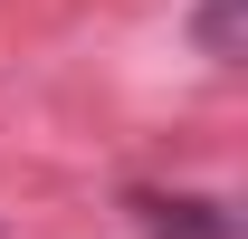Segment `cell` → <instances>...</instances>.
<instances>
[{
    "instance_id": "7a4b0ae2",
    "label": "cell",
    "mask_w": 248,
    "mask_h": 239,
    "mask_svg": "<svg viewBox=\"0 0 248 239\" xmlns=\"http://www.w3.org/2000/svg\"><path fill=\"white\" fill-rule=\"evenodd\" d=\"M201 48L210 58H239V0H201Z\"/></svg>"
},
{
    "instance_id": "6da1fadb",
    "label": "cell",
    "mask_w": 248,
    "mask_h": 239,
    "mask_svg": "<svg viewBox=\"0 0 248 239\" xmlns=\"http://www.w3.org/2000/svg\"><path fill=\"white\" fill-rule=\"evenodd\" d=\"M134 210H143V230H153V239H239V230H229V210H219V201H191V191H182V201L134 191Z\"/></svg>"
}]
</instances>
